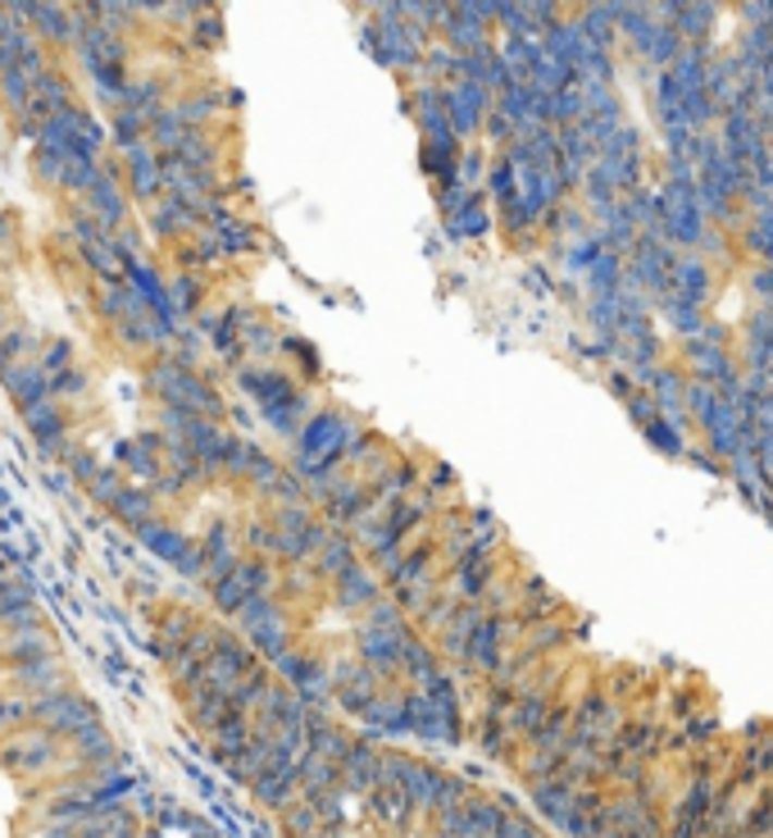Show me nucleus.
Wrapping results in <instances>:
<instances>
[{
    "label": "nucleus",
    "mask_w": 773,
    "mask_h": 838,
    "mask_svg": "<svg viewBox=\"0 0 773 838\" xmlns=\"http://www.w3.org/2000/svg\"><path fill=\"white\" fill-rule=\"evenodd\" d=\"M432 670H442V656L432 652V643H424L419 629H409L405 639H401V679L424 683Z\"/></svg>",
    "instance_id": "obj_24"
},
{
    "label": "nucleus",
    "mask_w": 773,
    "mask_h": 838,
    "mask_svg": "<svg viewBox=\"0 0 773 838\" xmlns=\"http://www.w3.org/2000/svg\"><path fill=\"white\" fill-rule=\"evenodd\" d=\"M237 384L246 388V397L255 405H260L269 428H278V434H287V438L300 434V424L309 420V401L300 392V378H292L287 369H273V365H242Z\"/></svg>",
    "instance_id": "obj_3"
},
{
    "label": "nucleus",
    "mask_w": 773,
    "mask_h": 838,
    "mask_svg": "<svg viewBox=\"0 0 773 838\" xmlns=\"http://www.w3.org/2000/svg\"><path fill=\"white\" fill-rule=\"evenodd\" d=\"M250 729H255L250 716H237V711H228V720H223L219 729L205 733V739H210V756L219 761V766H228V761L250 743Z\"/></svg>",
    "instance_id": "obj_25"
},
{
    "label": "nucleus",
    "mask_w": 773,
    "mask_h": 838,
    "mask_svg": "<svg viewBox=\"0 0 773 838\" xmlns=\"http://www.w3.org/2000/svg\"><path fill=\"white\" fill-rule=\"evenodd\" d=\"M164 92H169L164 78H127V87H123V96H119L114 110H133V114L150 119V114L164 110Z\"/></svg>",
    "instance_id": "obj_29"
},
{
    "label": "nucleus",
    "mask_w": 773,
    "mask_h": 838,
    "mask_svg": "<svg viewBox=\"0 0 773 838\" xmlns=\"http://www.w3.org/2000/svg\"><path fill=\"white\" fill-rule=\"evenodd\" d=\"M123 484H127V478H123V470H119L114 461H106V465L96 470V478H91V484H87L83 493H87L91 501H100V506H106V501H110V497H114Z\"/></svg>",
    "instance_id": "obj_44"
},
{
    "label": "nucleus",
    "mask_w": 773,
    "mask_h": 838,
    "mask_svg": "<svg viewBox=\"0 0 773 838\" xmlns=\"http://www.w3.org/2000/svg\"><path fill=\"white\" fill-rule=\"evenodd\" d=\"M177 702H183L187 725L200 729V733H210V729H219L228 720V697L214 693V689H205V683H200V689H192V693H177Z\"/></svg>",
    "instance_id": "obj_22"
},
{
    "label": "nucleus",
    "mask_w": 773,
    "mask_h": 838,
    "mask_svg": "<svg viewBox=\"0 0 773 838\" xmlns=\"http://www.w3.org/2000/svg\"><path fill=\"white\" fill-rule=\"evenodd\" d=\"M33 716H28V697H19V693H5L0 689V739H10V733L19 729H28Z\"/></svg>",
    "instance_id": "obj_41"
},
{
    "label": "nucleus",
    "mask_w": 773,
    "mask_h": 838,
    "mask_svg": "<svg viewBox=\"0 0 773 838\" xmlns=\"http://www.w3.org/2000/svg\"><path fill=\"white\" fill-rule=\"evenodd\" d=\"M359 624L365 629H382V633H401V629H409V620H405V611L392 602V597H378L365 616H359Z\"/></svg>",
    "instance_id": "obj_39"
},
{
    "label": "nucleus",
    "mask_w": 773,
    "mask_h": 838,
    "mask_svg": "<svg viewBox=\"0 0 773 838\" xmlns=\"http://www.w3.org/2000/svg\"><path fill=\"white\" fill-rule=\"evenodd\" d=\"M146 223H150V233H155V238L177 242V238H187V228H200V215H196V206H187V201L160 196V201H150Z\"/></svg>",
    "instance_id": "obj_19"
},
{
    "label": "nucleus",
    "mask_w": 773,
    "mask_h": 838,
    "mask_svg": "<svg viewBox=\"0 0 773 838\" xmlns=\"http://www.w3.org/2000/svg\"><path fill=\"white\" fill-rule=\"evenodd\" d=\"M106 137L114 142L119 156H123V150H133V146H146V119H142V114H133V110H114V114H110Z\"/></svg>",
    "instance_id": "obj_34"
},
{
    "label": "nucleus",
    "mask_w": 773,
    "mask_h": 838,
    "mask_svg": "<svg viewBox=\"0 0 773 838\" xmlns=\"http://www.w3.org/2000/svg\"><path fill=\"white\" fill-rule=\"evenodd\" d=\"M246 647L260 656V661H269V666H278L282 656H287L292 647H296V624H292V611L287 616H278V620H269V624H260V629H250L246 633Z\"/></svg>",
    "instance_id": "obj_20"
},
{
    "label": "nucleus",
    "mask_w": 773,
    "mask_h": 838,
    "mask_svg": "<svg viewBox=\"0 0 773 838\" xmlns=\"http://www.w3.org/2000/svg\"><path fill=\"white\" fill-rule=\"evenodd\" d=\"M647 438L655 442V447H664V451H683V434H678V424H668V420H651L647 424Z\"/></svg>",
    "instance_id": "obj_50"
},
{
    "label": "nucleus",
    "mask_w": 773,
    "mask_h": 838,
    "mask_svg": "<svg viewBox=\"0 0 773 838\" xmlns=\"http://www.w3.org/2000/svg\"><path fill=\"white\" fill-rule=\"evenodd\" d=\"M442 106H446V123H451V133L459 137V146L478 137L482 133V123L487 114H492V92H487L482 83H451L446 96H442Z\"/></svg>",
    "instance_id": "obj_7"
},
{
    "label": "nucleus",
    "mask_w": 773,
    "mask_h": 838,
    "mask_svg": "<svg viewBox=\"0 0 773 838\" xmlns=\"http://www.w3.org/2000/svg\"><path fill=\"white\" fill-rule=\"evenodd\" d=\"M56 643L41 639V633H19V639L0 643V670H23V666H41V661H56Z\"/></svg>",
    "instance_id": "obj_23"
},
{
    "label": "nucleus",
    "mask_w": 773,
    "mask_h": 838,
    "mask_svg": "<svg viewBox=\"0 0 773 838\" xmlns=\"http://www.w3.org/2000/svg\"><path fill=\"white\" fill-rule=\"evenodd\" d=\"M83 210L106 228V233H123L127 228V192H123V178H119V160H100L96 183L83 196Z\"/></svg>",
    "instance_id": "obj_6"
},
{
    "label": "nucleus",
    "mask_w": 773,
    "mask_h": 838,
    "mask_svg": "<svg viewBox=\"0 0 773 838\" xmlns=\"http://www.w3.org/2000/svg\"><path fill=\"white\" fill-rule=\"evenodd\" d=\"M106 511L123 524V529H142V524H150L155 515H160V501H155V493L150 488H142V484H123L110 501H106Z\"/></svg>",
    "instance_id": "obj_18"
},
{
    "label": "nucleus",
    "mask_w": 773,
    "mask_h": 838,
    "mask_svg": "<svg viewBox=\"0 0 773 838\" xmlns=\"http://www.w3.org/2000/svg\"><path fill=\"white\" fill-rule=\"evenodd\" d=\"M28 606H37V593H33L28 579H23V574H5V579H0V620L28 611Z\"/></svg>",
    "instance_id": "obj_37"
},
{
    "label": "nucleus",
    "mask_w": 773,
    "mask_h": 838,
    "mask_svg": "<svg viewBox=\"0 0 773 838\" xmlns=\"http://www.w3.org/2000/svg\"><path fill=\"white\" fill-rule=\"evenodd\" d=\"M210 602H214V611H219V616H237L250 597H246V588L237 583V574H228V579L210 583Z\"/></svg>",
    "instance_id": "obj_43"
},
{
    "label": "nucleus",
    "mask_w": 773,
    "mask_h": 838,
    "mask_svg": "<svg viewBox=\"0 0 773 838\" xmlns=\"http://www.w3.org/2000/svg\"><path fill=\"white\" fill-rule=\"evenodd\" d=\"M183 137H187L183 119H177L169 106H164L160 114H150V119H146V146L155 150V156H173V150L183 146Z\"/></svg>",
    "instance_id": "obj_30"
},
{
    "label": "nucleus",
    "mask_w": 773,
    "mask_h": 838,
    "mask_svg": "<svg viewBox=\"0 0 773 838\" xmlns=\"http://www.w3.org/2000/svg\"><path fill=\"white\" fill-rule=\"evenodd\" d=\"M278 328L265 319V315H255V311H242V351L250 355H273L278 351Z\"/></svg>",
    "instance_id": "obj_33"
},
{
    "label": "nucleus",
    "mask_w": 773,
    "mask_h": 838,
    "mask_svg": "<svg viewBox=\"0 0 773 838\" xmlns=\"http://www.w3.org/2000/svg\"><path fill=\"white\" fill-rule=\"evenodd\" d=\"M278 616H287V606H282L278 597H250L246 606L232 620L242 624V633H250V629H260V624H269V620H278Z\"/></svg>",
    "instance_id": "obj_40"
},
{
    "label": "nucleus",
    "mask_w": 773,
    "mask_h": 838,
    "mask_svg": "<svg viewBox=\"0 0 773 838\" xmlns=\"http://www.w3.org/2000/svg\"><path fill=\"white\" fill-rule=\"evenodd\" d=\"M87 123H91V110H87V106H69V110H60V114H50L46 123H37L33 142H37V146H50V150H60L73 133H83Z\"/></svg>",
    "instance_id": "obj_26"
},
{
    "label": "nucleus",
    "mask_w": 773,
    "mask_h": 838,
    "mask_svg": "<svg viewBox=\"0 0 773 838\" xmlns=\"http://www.w3.org/2000/svg\"><path fill=\"white\" fill-rule=\"evenodd\" d=\"M359 428H365V420L342 411V405H323V411H309V420L300 424V434H296V451H292V474L300 478L305 488H315L323 484V478H332L342 470L346 461V447L359 438Z\"/></svg>",
    "instance_id": "obj_1"
},
{
    "label": "nucleus",
    "mask_w": 773,
    "mask_h": 838,
    "mask_svg": "<svg viewBox=\"0 0 773 838\" xmlns=\"http://www.w3.org/2000/svg\"><path fill=\"white\" fill-rule=\"evenodd\" d=\"M137 538H142V547L155 556V561H164V566H173V570L196 551V538H187L183 529L169 524V520H160V515H155L150 524H142V529H137Z\"/></svg>",
    "instance_id": "obj_13"
},
{
    "label": "nucleus",
    "mask_w": 773,
    "mask_h": 838,
    "mask_svg": "<svg viewBox=\"0 0 773 838\" xmlns=\"http://www.w3.org/2000/svg\"><path fill=\"white\" fill-rule=\"evenodd\" d=\"M587 283H591V296H614L618 288H624V265H618V256L601 251L587 269Z\"/></svg>",
    "instance_id": "obj_36"
},
{
    "label": "nucleus",
    "mask_w": 773,
    "mask_h": 838,
    "mask_svg": "<svg viewBox=\"0 0 773 838\" xmlns=\"http://www.w3.org/2000/svg\"><path fill=\"white\" fill-rule=\"evenodd\" d=\"M10 328H14V315H10V306H5V301H0V338H5Z\"/></svg>",
    "instance_id": "obj_56"
},
{
    "label": "nucleus",
    "mask_w": 773,
    "mask_h": 838,
    "mask_svg": "<svg viewBox=\"0 0 773 838\" xmlns=\"http://www.w3.org/2000/svg\"><path fill=\"white\" fill-rule=\"evenodd\" d=\"M192 37L200 41V46H219V37H223V23L210 14V19H200V23H192Z\"/></svg>",
    "instance_id": "obj_54"
},
{
    "label": "nucleus",
    "mask_w": 773,
    "mask_h": 838,
    "mask_svg": "<svg viewBox=\"0 0 773 838\" xmlns=\"http://www.w3.org/2000/svg\"><path fill=\"white\" fill-rule=\"evenodd\" d=\"M96 173H100V165H87V160H69L64 169H60V192L64 196H77V201H83L87 196V187L96 183Z\"/></svg>",
    "instance_id": "obj_42"
},
{
    "label": "nucleus",
    "mask_w": 773,
    "mask_h": 838,
    "mask_svg": "<svg viewBox=\"0 0 773 838\" xmlns=\"http://www.w3.org/2000/svg\"><path fill=\"white\" fill-rule=\"evenodd\" d=\"M69 160L60 156V150H50V146H33V178L37 183H46V187H56L60 183V169H64Z\"/></svg>",
    "instance_id": "obj_45"
},
{
    "label": "nucleus",
    "mask_w": 773,
    "mask_h": 838,
    "mask_svg": "<svg viewBox=\"0 0 773 838\" xmlns=\"http://www.w3.org/2000/svg\"><path fill=\"white\" fill-rule=\"evenodd\" d=\"M378 597H387V588L365 556H359L355 566H346L338 579H328V602H332V611H342V616H365Z\"/></svg>",
    "instance_id": "obj_5"
},
{
    "label": "nucleus",
    "mask_w": 773,
    "mask_h": 838,
    "mask_svg": "<svg viewBox=\"0 0 773 838\" xmlns=\"http://www.w3.org/2000/svg\"><path fill=\"white\" fill-rule=\"evenodd\" d=\"M0 106L10 110V119L19 123L23 114H28V106H33V78L28 73H5V78H0Z\"/></svg>",
    "instance_id": "obj_35"
},
{
    "label": "nucleus",
    "mask_w": 773,
    "mask_h": 838,
    "mask_svg": "<svg viewBox=\"0 0 773 838\" xmlns=\"http://www.w3.org/2000/svg\"><path fill=\"white\" fill-rule=\"evenodd\" d=\"M146 392L155 397V405H164V411H183V415L210 420V424H219L228 415V405H223L219 388H210V378H205L200 369H177L164 351L150 355Z\"/></svg>",
    "instance_id": "obj_2"
},
{
    "label": "nucleus",
    "mask_w": 773,
    "mask_h": 838,
    "mask_svg": "<svg viewBox=\"0 0 773 838\" xmlns=\"http://www.w3.org/2000/svg\"><path fill=\"white\" fill-rule=\"evenodd\" d=\"M0 629H5V639H19V633H41L46 629V611H41V606H28V611L0 620Z\"/></svg>",
    "instance_id": "obj_47"
},
{
    "label": "nucleus",
    "mask_w": 773,
    "mask_h": 838,
    "mask_svg": "<svg viewBox=\"0 0 773 838\" xmlns=\"http://www.w3.org/2000/svg\"><path fill=\"white\" fill-rule=\"evenodd\" d=\"M119 178H123V192L133 201H160L164 196V169L160 156L150 146H133L119 156Z\"/></svg>",
    "instance_id": "obj_12"
},
{
    "label": "nucleus",
    "mask_w": 773,
    "mask_h": 838,
    "mask_svg": "<svg viewBox=\"0 0 773 838\" xmlns=\"http://www.w3.org/2000/svg\"><path fill=\"white\" fill-rule=\"evenodd\" d=\"M487 228H492V215H487V196H482V187H474V192L446 215V233H451L455 242H474V238L487 233Z\"/></svg>",
    "instance_id": "obj_21"
},
{
    "label": "nucleus",
    "mask_w": 773,
    "mask_h": 838,
    "mask_svg": "<svg viewBox=\"0 0 773 838\" xmlns=\"http://www.w3.org/2000/svg\"><path fill=\"white\" fill-rule=\"evenodd\" d=\"M668 288H674V301H683V306H701L705 292H710V269L701 260H674Z\"/></svg>",
    "instance_id": "obj_27"
},
{
    "label": "nucleus",
    "mask_w": 773,
    "mask_h": 838,
    "mask_svg": "<svg viewBox=\"0 0 773 838\" xmlns=\"http://www.w3.org/2000/svg\"><path fill=\"white\" fill-rule=\"evenodd\" d=\"M628 411H633V420H641V428H647L651 420H660V411H655V401L641 392V397H628Z\"/></svg>",
    "instance_id": "obj_55"
},
{
    "label": "nucleus",
    "mask_w": 773,
    "mask_h": 838,
    "mask_svg": "<svg viewBox=\"0 0 773 838\" xmlns=\"http://www.w3.org/2000/svg\"><path fill=\"white\" fill-rule=\"evenodd\" d=\"M60 689H73L69 679V666L60 661H41V666H23V670H10L5 679V693H19V697H46V693H60Z\"/></svg>",
    "instance_id": "obj_14"
},
{
    "label": "nucleus",
    "mask_w": 773,
    "mask_h": 838,
    "mask_svg": "<svg viewBox=\"0 0 773 838\" xmlns=\"http://www.w3.org/2000/svg\"><path fill=\"white\" fill-rule=\"evenodd\" d=\"M359 561V547H355V538L346 529H332L328 533V543L319 547V556H315V570H319V579L328 583V579H338L346 566H355Z\"/></svg>",
    "instance_id": "obj_28"
},
{
    "label": "nucleus",
    "mask_w": 773,
    "mask_h": 838,
    "mask_svg": "<svg viewBox=\"0 0 773 838\" xmlns=\"http://www.w3.org/2000/svg\"><path fill=\"white\" fill-rule=\"evenodd\" d=\"M114 465L123 470V478L150 488L155 478L164 474V442H160V428H146V434H133L114 442Z\"/></svg>",
    "instance_id": "obj_10"
},
{
    "label": "nucleus",
    "mask_w": 773,
    "mask_h": 838,
    "mask_svg": "<svg viewBox=\"0 0 773 838\" xmlns=\"http://www.w3.org/2000/svg\"><path fill=\"white\" fill-rule=\"evenodd\" d=\"M14 242H19V215L0 210V260H5V251H14Z\"/></svg>",
    "instance_id": "obj_53"
},
{
    "label": "nucleus",
    "mask_w": 773,
    "mask_h": 838,
    "mask_svg": "<svg viewBox=\"0 0 773 838\" xmlns=\"http://www.w3.org/2000/svg\"><path fill=\"white\" fill-rule=\"evenodd\" d=\"M69 106H77V92H73V83H69V73H60L56 64H46L37 78H33V106H28V114L19 119V133L33 137L37 123H46L50 114H60V110H69Z\"/></svg>",
    "instance_id": "obj_9"
},
{
    "label": "nucleus",
    "mask_w": 773,
    "mask_h": 838,
    "mask_svg": "<svg viewBox=\"0 0 773 838\" xmlns=\"http://www.w3.org/2000/svg\"><path fill=\"white\" fill-rule=\"evenodd\" d=\"M100 465H106V461H100V456H91V451H73L69 456V470H73V478H77V484H91V478H96V470Z\"/></svg>",
    "instance_id": "obj_51"
},
{
    "label": "nucleus",
    "mask_w": 773,
    "mask_h": 838,
    "mask_svg": "<svg viewBox=\"0 0 773 838\" xmlns=\"http://www.w3.org/2000/svg\"><path fill=\"white\" fill-rule=\"evenodd\" d=\"M5 574H14V570H10V561H5V556H0V579H5Z\"/></svg>",
    "instance_id": "obj_57"
},
{
    "label": "nucleus",
    "mask_w": 773,
    "mask_h": 838,
    "mask_svg": "<svg viewBox=\"0 0 773 838\" xmlns=\"http://www.w3.org/2000/svg\"><path fill=\"white\" fill-rule=\"evenodd\" d=\"M478 620H482V606L478 602H455L451 606V616L437 624V633H432V652L437 656H464V643H469V633L478 629Z\"/></svg>",
    "instance_id": "obj_16"
},
{
    "label": "nucleus",
    "mask_w": 773,
    "mask_h": 838,
    "mask_svg": "<svg viewBox=\"0 0 773 838\" xmlns=\"http://www.w3.org/2000/svg\"><path fill=\"white\" fill-rule=\"evenodd\" d=\"M37 365H41V374H46V378H56V374L73 369V342H64V338L46 342V351L37 355Z\"/></svg>",
    "instance_id": "obj_46"
},
{
    "label": "nucleus",
    "mask_w": 773,
    "mask_h": 838,
    "mask_svg": "<svg viewBox=\"0 0 773 838\" xmlns=\"http://www.w3.org/2000/svg\"><path fill=\"white\" fill-rule=\"evenodd\" d=\"M255 666H260V656L246 647V639H237V633H223V639L214 643V652H210V661H205L200 683L228 697V693H232V683H237L246 670H255Z\"/></svg>",
    "instance_id": "obj_11"
},
{
    "label": "nucleus",
    "mask_w": 773,
    "mask_h": 838,
    "mask_svg": "<svg viewBox=\"0 0 773 838\" xmlns=\"http://www.w3.org/2000/svg\"><path fill=\"white\" fill-rule=\"evenodd\" d=\"M177 119H183V129H205L219 110H223V92H196V96H177L169 106Z\"/></svg>",
    "instance_id": "obj_31"
},
{
    "label": "nucleus",
    "mask_w": 773,
    "mask_h": 838,
    "mask_svg": "<svg viewBox=\"0 0 773 838\" xmlns=\"http://www.w3.org/2000/svg\"><path fill=\"white\" fill-rule=\"evenodd\" d=\"M409 629H415V624H409ZM409 629L382 633V629L355 624V633H351V656H355V661H365L382 683H396V679H401V639H405Z\"/></svg>",
    "instance_id": "obj_8"
},
{
    "label": "nucleus",
    "mask_w": 773,
    "mask_h": 838,
    "mask_svg": "<svg viewBox=\"0 0 773 838\" xmlns=\"http://www.w3.org/2000/svg\"><path fill=\"white\" fill-rule=\"evenodd\" d=\"M0 388H5V397L19 405V415L23 411H33L37 401L50 397V378L41 374L37 361H23V365H0Z\"/></svg>",
    "instance_id": "obj_15"
},
{
    "label": "nucleus",
    "mask_w": 773,
    "mask_h": 838,
    "mask_svg": "<svg viewBox=\"0 0 773 838\" xmlns=\"http://www.w3.org/2000/svg\"><path fill=\"white\" fill-rule=\"evenodd\" d=\"M23 424H28V434L41 451H60L64 438H69V415H64V405L60 401H37L33 411H23Z\"/></svg>",
    "instance_id": "obj_17"
},
{
    "label": "nucleus",
    "mask_w": 773,
    "mask_h": 838,
    "mask_svg": "<svg viewBox=\"0 0 773 838\" xmlns=\"http://www.w3.org/2000/svg\"><path fill=\"white\" fill-rule=\"evenodd\" d=\"M601 251H605L601 238H578V246L569 251V265H574V269H591V260H597Z\"/></svg>",
    "instance_id": "obj_52"
},
{
    "label": "nucleus",
    "mask_w": 773,
    "mask_h": 838,
    "mask_svg": "<svg viewBox=\"0 0 773 838\" xmlns=\"http://www.w3.org/2000/svg\"><path fill=\"white\" fill-rule=\"evenodd\" d=\"M37 351H41V342H37V333H28V328H10L5 338H0V365H23V361H37Z\"/></svg>",
    "instance_id": "obj_38"
},
{
    "label": "nucleus",
    "mask_w": 773,
    "mask_h": 838,
    "mask_svg": "<svg viewBox=\"0 0 773 838\" xmlns=\"http://www.w3.org/2000/svg\"><path fill=\"white\" fill-rule=\"evenodd\" d=\"M365 46L369 56L382 69H396V73H415L424 64V50H428V33L415 28L409 19H401V5H378L373 23L365 28Z\"/></svg>",
    "instance_id": "obj_4"
},
{
    "label": "nucleus",
    "mask_w": 773,
    "mask_h": 838,
    "mask_svg": "<svg viewBox=\"0 0 773 838\" xmlns=\"http://www.w3.org/2000/svg\"><path fill=\"white\" fill-rule=\"evenodd\" d=\"M83 392H87V374L77 369V365L50 378V401H60V397H83Z\"/></svg>",
    "instance_id": "obj_49"
},
{
    "label": "nucleus",
    "mask_w": 773,
    "mask_h": 838,
    "mask_svg": "<svg viewBox=\"0 0 773 838\" xmlns=\"http://www.w3.org/2000/svg\"><path fill=\"white\" fill-rule=\"evenodd\" d=\"M169 283V301L177 306V315H200L205 306V278L196 269H177L173 278H164Z\"/></svg>",
    "instance_id": "obj_32"
},
{
    "label": "nucleus",
    "mask_w": 773,
    "mask_h": 838,
    "mask_svg": "<svg viewBox=\"0 0 773 838\" xmlns=\"http://www.w3.org/2000/svg\"><path fill=\"white\" fill-rule=\"evenodd\" d=\"M668 324H674L678 328V333H705V319H701V311H696V306H683V301H674V296H668Z\"/></svg>",
    "instance_id": "obj_48"
}]
</instances>
